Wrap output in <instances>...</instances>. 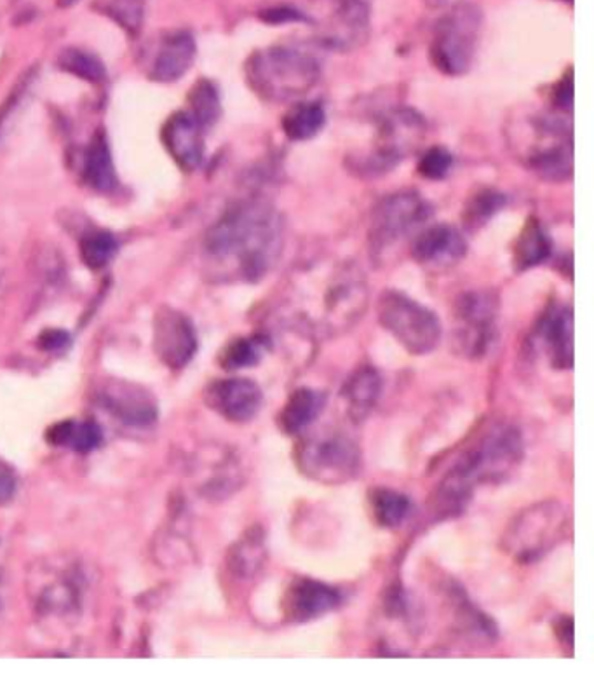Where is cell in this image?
<instances>
[{
	"instance_id": "cell-1",
	"label": "cell",
	"mask_w": 594,
	"mask_h": 678,
	"mask_svg": "<svg viewBox=\"0 0 594 678\" xmlns=\"http://www.w3.org/2000/svg\"><path fill=\"white\" fill-rule=\"evenodd\" d=\"M283 218L271 202L247 199L230 206L209 229L205 255L218 280L259 283L278 265Z\"/></svg>"
},
{
	"instance_id": "cell-2",
	"label": "cell",
	"mask_w": 594,
	"mask_h": 678,
	"mask_svg": "<svg viewBox=\"0 0 594 678\" xmlns=\"http://www.w3.org/2000/svg\"><path fill=\"white\" fill-rule=\"evenodd\" d=\"M302 305L288 309L284 326L309 341L336 337L359 323L368 307L366 278L356 263H333L316 280H300Z\"/></svg>"
},
{
	"instance_id": "cell-3",
	"label": "cell",
	"mask_w": 594,
	"mask_h": 678,
	"mask_svg": "<svg viewBox=\"0 0 594 678\" xmlns=\"http://www.w3.org/2000/svg\"><path fill=\"white\" fill-rule=\"evenodd\" d=\"M525 457L520 429L496 424L469 447L439 481L430 502L441 513L457 517L471 502L478 486H499L512 477Z\"/></svg>"
},
{
	"instance_id": "cell-4",
	"label": "cell",
	"mask_w": 594,
	"mask_h": 678,
	"mask_svg": "<svg viewBox=\"0 0 594 678\" xmlns=\"http://www.w3.org/2000/svg\"><path fill=\"white\" fill-rule=\"evenodd\" d=\"M244 72L251 90L265 102H296L316 86L321 65L308 51L293 45H271L254 51Z\"/></svg>"
},
{
	"instance_id": "cell-5",
	"label": "cell",
	"mask_w": 594,
	"mask_h": 678,
	"mask_svg": "<svg viewBox=\"0 0 594 678\" xmlns=\"http://www.w3.org/2000/svg\"><path fill=\"white\" fill-rule=\"evenodd\" d=\"M570 532V514L560 501L533 502L506 526L500 547L518 563L544 559Z\"/></svg>"
},
{
	"instance_id": "cell-6",
	"label": "cell",
	"mask_w": 594,
	"mask_h": 678,
	"mask_svg": "<svg viewBox=\"0 0 594 678\" xmlns=\"http://www.w3.org/2000/svg\"><path fill=\"white\" fill-rule=\"evenodd\" d=\"M293 457L300 473L323 486L348 483L359 477L363 468L359 445L341 431L302 436Z\"/></svg>"
},
{
	"instance_id": "cell-7",
	"label": "cell",
	"mask_w": 594,
	"mask_h": 678,
	"mask_svg": "<svg viewBox=\"0 0 594 678\" xmlns=\"http://www.w3.org/2000/svg\"><path fill=\"white\" fill-rule=\"evenodd\" d=\"M483 13L472 2H459L439 18L433 30L430 60L441 74H468L480 42Z\"/></svg>"
},
{
	"instance_id": "cell-8",
	"label": "cell",
	"mask_w": 594,
	"mask_h": 678,
	"mask_svg": "<svg viewBox=\"0 0 594 678\" xmlns=\"http://www.w3.org/2000/svg\"><path fill=\"white\" fill-rule=\"evenodd\" d=\"M427 135V123L414 108H390L382 114L375 129L374 147L366 156L357 157L359 175L377 177L417 153Z\"/></svg>"
},
{
	"instance_id": "cell-9",
	"label": "cell",
	"mask_w": 594,
	"mask_h": 678,
	"mask_svg": "<svg viewBox=\"0 0 594 678\" xmlns=\"http://www.w3.org/2000/svg\"><path fill=\"white\" fill-rule=\"evenodd\" d=\"M377 314L381 325L414 356L433 353L441 341V323L435 311L398 290L382 293Z\"/></svg>"
},
{
	"instance_id": "cell-10",
	"label": "cell",
	"mask_w": 594,
	"mask_h": 678,
	"mask_svg": "<svg viewBox=\"0 0 594 678\" xmlns=\"http://www.w3.org/2000/svg\"><path fill=\"white\" fill-rule=\"evenodd\" d=\"M451 342L454 350L468 359H481L497 338L499 299L488 290L462 293L454 304Z\"/></svg>"
},
{
	"instance_id": "cell-11",
	"label": "cell",
	"mask_w": 594,
	"mask_h": 678,
	"mask_svg": "<svg viewBox=\"0 0 594 678\" xmlns=\"http://www.w3.org/2000/svg\"><path fill=\"white\" fill-rule=\"evenodd\" d=\"M309 23L324 48L348 53L366 44L372 30L369 0H312Z\"/></svg>"
},
{
	"instance_id": "cell-12",
	"label": "cell",
	"mask_w": 594,
	"mask_h": 678,
	"mask_svg": "<svg viewBox=\"0 0 594 678\" xmlns=\"http://www.w3.org/2000/svg\"><path fill=\"white\" fill-rule=\"evenodd\" d=\"M430 213L429 202L415 190H402L382 199L369 223V255L377 262L384 259L403 239L423 227Z\"/></svg>"
},
{
	"instance_id": "cell-13",
	"label": "cell",
	"mask_w": 594,
	"mask_h": 678,
	"mask_svg": "<svg viewBox=\"0 0 594 678\" xmlns=\"http://www.w3.org/2000/svg\"><path fill=\"white\" fill-rule=\"evenodd\" d=\"M344 595L332 584L312 577L296 576L288 584L281 601V613L291 625L309 623L341 607Z\"/></svg>"
},
{
	"instance_id": "cell-14",
	"label": "cell",
	"mask_w": 594,
	"mask_h": 678,
	"mask_svg": "<svg viewBox=\"0 0 594 678\" xmlns=\"http://www.w3.org/2000/svg\"><path fill=\"white\" fill-rule=\"evenodd\" d=\"M205 399L218 416L230 423L242 424L259 414L263 405V390L251 378H220L206 387Z\"/></svg>"
},
{
	"instance_id": "cell-15",
	"label": "cell",
	"mask_w": 594,
	"mask_h": 678,
	"mask_svg": "<svg viewBox=\"0 0 594 678\" xmlns=\"http://www.w3.org/2000/svg\"><path fill=\"white\" fill-rule=\"evenodd\" d=\"M154 350L169 368H184L197 351L192 321L175 309H163L154 321Z\"/></svg>"
},
{
	"instance_id": "cell-16",
	"label": "cell",
	"mask_w": 594,
	"mask_h": 678,
	"mask_svg": "<svg viewBox=\"0 0 594 678\" xmlns=\"http://www.w3.org/2000/svg\"><path fill=\"white\" fill-rule=\"evenodd\" d=\"M468 253V241L456 227L430 226L418 232L411 247V255L423 268L450 269Z\"/></svg>"
},
{
	"instance_id": "cell-17",
	"label": "cell",
	"mask_w": 594,
	"mask_h": 678,
	"mask_svg": "<svg viewBox=\"0 0 594 678\" xmlns=\"http://www.w3.org/2000/svg\"><path fill=\"white\" fill-rule=\"evenodd\" d=\"M538 338L551 366L570 371L574 366V313L570 305H551L538 325Z\"/></svg>"
},
{
	"instance_id": "cell-18",
	"label": "cell",
	"mask_w": 594,
	"mask_h": 678,
	"mask_svg": "<svg viewBox=\"0 0 594 678\" xmlns=\"http://www.w3.org/2000/svg\"><path fill=\"white\" fill-rule=\"evenodd\" d=\"M163 144L173 160L185 171H194L201 166L205 157L202 128L189 112H177L166 121Z\"/></svg>"
},
{
	"instance_id": "cell-19",
	"label": "cell",
	"mask_w": 594,
	"mask_h": 678,
	"mask_svg": "<svg viewBox=\"0 0 594 678\" xmlns=\"http://www.w3.org/2000/svg\"><path fill=\"white\" fill-rule=\"evenodd\" d=\"M103 407L123 423L135 426L153 424L157 417L156 401L147 390L126 383H112L102 390Z\"/></svg>"
},
{
	"instance_id": "cell-20",
	"label": "cell",
	"mask_w": 594,
	"mask_h": 678,
	"mask_svg": "<svg viewBox=\"0 0 594 678\" xmlns=\"http://www.w3.org/2000/svg\"><path fill=\"white\" fill-rule=\"evenodd\" d=\"M194 59H196V41L192 35L184 30L168 33L160 42L150 75L157 83H175L187 74Z\"/></svg>"
},
{
	"instance_id": "cell-21",
	"label": "cell",
	"mask_w": 594,
	"mask_h": 678,
	"mask_svg": "<svg viewBox=\"0 0 594 678\" xmlns=\"http://www.w3.org/2000/svg\"><path fill=\"white\" fill-rule=\"evenodd\" d=\"M382 393V375L374 365H361L342 387V398L347 405V416L354 424L368 419L377 407Z\"/></svg>"
},
{
	"instance_id": "cell-22",
	"label": "cell",
	"mask_w": 594,
	"mask_h": 678,
	"mask_svg": "<svg viewBox=\"0 0 594 678\" xmlns=\"http://www.w3.org/2000/svg\"><path fill=\"white\" fill-rule=\"evenodd\" d=\"M326 405V396L312 387H299L288 396L278 416V426L284 435H304L316 423Z\"/></svg>"
},
{
	"instance_id": "cell-23",
	"label": "cell",
	"mask_w": 594,
	"mask_h": 678,
	"mask_svg": "<svg viewBox=\"0 0 594 678\" xmlns=\"http://www.w3.org/2000/svg\"><path fill=\"white\" fill-rule=\"evenodd\" d=\"M267 562V535L263 526H250L229 550L227 565L236 577L251 580Z\"/></svg>"
},
{
	"instance_id": "cell-24",
	"label": "cell",
	"mask_w": 594,
	"mask_h": 678,
	"mask_svg": "<svg viewBox=\"0 0 594 678\" xmlns=\"http://www.w3.org/2000/svg\"><path fill=\"white\" fill-rule=\"evenodd\" d=\"M551 253H553V243L550 234L545 232L541 220L530 217L514 244V268L521 272L530 271L550 259Z\"/></svg>"
},
{
	"instance_id": "cell-25",
	"label": "cell",
	"mask_w": 594,
	"mask_h": 678,
	"mask_svg": "<svg viewBox=\"0 0 594 678\" xmlns=\"http://www.w3.org/2000/svg\"><path fill=\"white\" fill-rule=\"evenodd\" d=\"M274 347V341L269 332H257L248 337L230 341L221 350L218 362L223 371L236 372L259 365L269 351Z\"/></svg>"
},
{
	"instance_id": "cell-26",
	"label": "cell",
	"mask_w": 594,
	"mask_h": 678,
	"mask_svg": "<svg viewBox=\"0 0 594 678\" xmlns=\"http://www.w3.org/2000/svg\"><path fill=\"white\" fill-rule=\"evenodd\" d=\"M84 177L87 184L98 192H111L117 187V175H115L111 147L103 133H96L87 147Z\"/></svg>"
},
{
	"instance_id": "cell-27",
	"label": "cell",
	"mask_w": 594,
	"mask_h": 678,
	"mask_svg": "<svg viewBox=\"0 0 594 678\" xmlns=\"http://www.w3.org/2000/svg\"><path fill=\"white\" fill-rule=\"evenodd\" d=\"M368 504L375 523L384 529H396L411 513L410 498L389 487H375L369 490Z\"/></svg>"
},
{
	"instance_id": "cell-28",
	"label": "cell",
	"mask_w": 594,
	"mask_h": 678,
	"mask_svg": "<svg viewBox=\"0 0 594 678\" xmlns=\"http://www.w3.org/2000/svg\"><path fill=\"white\" fill-rule=\"evenodd\" d=\"M326 124V111L321 102H299L284 114L283 132L293 142L312 140Z\"/></svg>"
},
{
	"instance_id": "cell-29",
	"label": "cell",
	"mask_w": 594,
	"mask_h": 678,
	"mask_svg": "<svg viewBox=\"0 0 594 678\" xmlns=\"http://www.w3.org/2000/svg\"><path fill=\"white\" fill-rule=\"evenodd\" d=\"M48 441L54 447L72 448L75 452L87 453L102 444V429L95 423L63 420L48 431Z\"/></svg>"
},
{
	"instance_id": "cell-30",
	"label": "cell",
	"mask_w": 594,
	"mask_h": 678,
	"mask_svg": "<svg viewBox=\"0 0 594 678\" xmlns=\"http://www.w3.org/2000/svg\"><path fill=\"white\" fill-rule=\"evenodd\" d=\"M190 116L202 129L213 126L220 119L221 105L217 86L211 81H197L189 93Z\"/></svg>"
},
{
	"instance_id": "cell-31",
	"label": "cell",
	"mask_w": 594,
	"mask_h": 678,
	"mask_svg": "<svg viewBox=\"0 0 594 678\" xmlns=\"http://www.w3.org/2000/svg\"><path fill=\"white\" fill-rule=\"evenodd\" d=\"M506 202H508V199L499 190H480V192L469 199L468 206L463 210V226L468 227V229H480L490 218L496 217L504 208Z\"/></svg>"
},
{
	"instance_id": "cell-32",
	"label": "cell",
	"mask_w": 594,
	"mask_h": 678,
	"mask_svg": "<svg viewBox=\"0 0 594 678\" xmlns=\"http://www.w3.org/2000/svg\"><path fill=\"white\" fill-rule=\"evenodd\" d=\"M58 65L62 71L69 72V74L75 75V77L83 79L87 83H102L105 79V66L93 54L86 53L83 50H75V48H69L63 51L58 59Z\"/></svg>"
},
{
	"instance_id": "cell-33",
	"label": "cell",
	"mask_w": 594,
	"mask_h": 678,
	"mask_svg": "<svg viewBox=\"0 0 594 678\" xmlns=\"http://www.w3.org/2000/svg\"><path fill=\"white\" fill-rule=\"evenodd\" d=\"M117 250H119V244L111 232H91L81 241L83 262L93 271H98V269H103L107 263H111Z\"/></svg>"
},
{
	"instance_id": "cell-34",
	"label": "cell",
	"mask_w": 594,
	"mask_h": 678,
	"mask_svg": "<svg viewBox=\"0 0 594 678\" xmlns=\"http://www.w3.org/2000/svg\"><path fill=\"white\" fill-rule=\"evenodd\" d=\"M145 8L147 0H108L105 13L126 32L136 35L144 25Z\"/></svg>"
},
{
	"instance_id": "cell-35",
	"label": "cell",
	"mask_w": 594,
	"mask_h": 678,
	"mask_svg": "<svg viewBox=\"0 0 594 678\" xmlns=\"http://www.w3.org/2000/svg\"><path fill=\"white\" fill-rule=\"evenodd\" d=\"M454 165V157L445 147H430L418 160V174L427 180H442Z\"/></svg>"
},
{
	"instance_id": "cell-36",
	"label": "cell",
	"mask_w": 594,
	"mask_h": 678,
	"mask_svg": "<svg viewBox=\"0 0 594 678\" xmlns=\"http://www.w3.org/2000/svg\"><path fill=\"white\" fill-rule=\"evenodd\" d=\"M554 108L562 112H572L574 107V75H572V69L565 72L562 81L556 84L553 93Z\"/></svg>"
},
{
	"instance_id": "cell-37",
	"label": "cell",
	"mask_w": 594,
	"mask_h": 678,
	"mask_svg": "<svg viewBox=\"0 0 594 678\" xmlns=\"http://www.w3.org/2000/svg\"><path fill=\"white\" fill-rule=\"evenodd\" d=\"M263 21L271 25H283V23H293V21H308V17L293 6H275L269 8L260 14Z\"/></svg>"
},
{
	"instance_id": "cell-38",
	"label": "cell",
	"mask_w": 594,
	"mask_h": 678,
	"mask_svg": "<svg viewBox=\"0 0 594 678\" xmlns=\"http://www.w3.org/2000/svg\"><path fill=\"white\" fill-rule=\"evenodd\" d=\"M18 480L14 469L0 459V504L11 501L17 493Z\"/></svg>"
},
{
	"instance_id": "cell-39",
	"label": "cell",
	"mask_w": 594,
	"mask_h": 678,
	"mask_svg": "<svg viewBox=\"0 0 594 678\" xmlns=\"http://www.w3.org/2000/svg\"><path fill=\"white\" fill-rule=\"evenodd\" d=\"M70 344V335L63 330H45L39 337V346L45 351H62Z\"/></svg>"
},
{
	"instance_id": "cell-40",
	"label": "cell",
	"mask_w": 594,
	"mask_h": 678,
	"mask_svg": "<svg viewBox=\"0 0 594 678\" xmlns=\"http://www.w3.org/2000/svg\"><path fill=\"white\" fill-rule=\"evenodd\" d=\"M33 77V71L27 72L23 77L20 79V83L14 86V90L11 91V95L8 96L4 103H2V107H0V129H2V124H4L6 117H8L11 108L14 107V103L20 100L21 93L25 91V87L29 86L30 79Z\"/></svg>"
},
{
	"instance_id": "cell-41",
	"label": "cell",
	"mask_w": 594,
	"mask_h": 678,
	"mask_svg": "<svg viewBox=\"0 0 594 678\" xmlns=\"http://www.w3.org/2000/svg\"><path fill=\"white\" fill-rule=\"evenodd\" d=\"M557 640L563 647H569L570 654L574 650V619L570 616L560 617L554 625Z\"/></svg>"
},
{
	"instance_id": "cell-42",
	"label": "cell",
	"mask_w": 594,
	"mask_h": 678,
	"mask_svg": "<svg viewBox=\"0 0 594 678\" xmlns=\"http://www.w3.org/2000/svg\"><path fill=\"white\" fill-rule=\"evenodd\" d=\"M79 0H56V4L60 8H70V6L77 4Z\"/></svg>"
},
{
	"instance_id": "cell-43",
	"label": "cell",
	"mask_w": 594,
	"mask_h": 678,
	"mask_svg": "<svg viewBox=\"0 0 594 678\" xmlns=\"http://www.w3.org/2000/svg\"><path fill=\"white\" fill-rule=\"evenodd\" d=\"M424 2L433 6V8H438V6L447 4L448 0H424Z\"/></svg>"
},
{
	"instance_id": "cell-44",
	"label": "cell",
	"mask_w": 594,
	"mask_h": 678,
	"mask_svg": "<svg viewBox=\"0 0 594 678\" xmlns=\"http://www.w3.org/2000/svg\"><path fill=\"white\" fill-rule=\"evenodd\" d=\"M569 2H572V0H569Z\"/></svg>"
}]
</instances>
